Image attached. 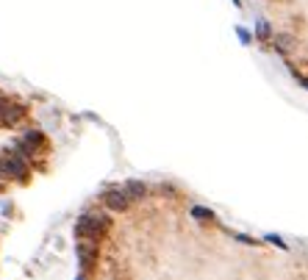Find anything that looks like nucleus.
Here are the masks:
<instances>
[{
	"label": "nucleus",
	"mask_w": 308,
	"mask_h": 280,
	"mask_svg": "<svg viewBox=\"0 0 308 280\" xmlns=\"http://www.w3.org/2000/svg\"><path fill=\"white\" fill-rule=\"evenodd\" d=\"M0 178L28 180V161H25V158H20L14 150L0 153Z\"/></svg>",
	"instance_id": "f257e3e1"
},
{
	"label": "nucleus",
	"mask_w": 308,
	"mask_h": 280,
	"mask_svg": "<svg viewBox=\"0 0 308 280\" xmlns=\"http://www.w3.org/2000/svg\"><path fill=\"white\" fill-rule=\"evenodd\" d=\"M106 225H109V219L103 216V214H84L81 219H78L75 225V233L81 238H89V241H97V238L103 236V230H106Z\"/></svg>",
	"instance_id": "f03ea898"
},
{
	"label": "nucleus",
	"mask_w": 308,
	"mask_h": 280,
	"mask_svg": "<svg viewBox=\"0 0 308 280\" xmlns=\"http://www.w3.org/2000/svg\"><path fill=\"white\" fill-rule=\"evenodd\" d=\"M94 258H97V244L89 241V238H84V241L78 244V261H81V266H84V269H92Z\"/></svg>",
	"instance_id": "7ed1b4c3"
},
{
	"label": "nucleus",
	"mask_w": 308,
	"mask_h": 280,
	"mask_svg": "<svg viewBox=\"0 0 308 280\" xmlns=\"http://www.w3.org/2000/svg\"><path fill=\"white\" fill-rule=\"evenodd\" d=\"M103 203H106V208H111V211H122V208H128L131 200L122 189H109V192L103 194Z\"/></svg>",
	"instance_id": "20e7f679"
},
{
	"label": "nucleus",
	"mask_w": 308,
	"mask_h": 280,
	"mask_svg": "<svg viewBox=\"0 0 308 280\" xmlns=\"http://www.w3.org/2000/svg\"><path fill=\"white\" fill-rule=\"evenodd\" d=\"M122 192L128 194V200H142L147 189H145V183H142V180H128V183L122 186Z\"/></svg>",
	"instance_id": "39448f33"
},
{
	"label": "nucleus",
	"mask_w": 308,
	"mask_h": 280,
	"mask_svg": "<svg viewBox=\"0 0 308 280\" xmlns=\"http://www.w3.org/2000/svg\"><path fill=\"white\" fill-rule=\"evenodd\" d=\"M192 216H195V219H214V214L208 211V208H203V205H195V208H192Z\"/></svg>",
	"instance_id": "423d86ee"
},
{
	"label": "nucleus",
	"mask_w": 308,
	"mask_h": 280,
	"mask_svg": "<svg viewBox=\"0 0 308 280\" xmlns=\"http://www.w3.org/2000/svg\"><path fill=\"white\" fill-rule=\"evenodd\" d=\"M256 31H258V36H261V39H269V36H272V34H269V25H266V20H258V28H256Z\"/></svg>",
	"instance_id": "0eeeda50"
},
{
	"label": "nucleus",
	"mask_w": 308,
	"mask_h": 280,
	"mask_svg": "<svg viewBox=\"0 0 308 280\" xmlns=\"http://www.w3.org/2000/svg\"><path fill=\"white\" fill-rule=\"evenodd\" d=\"M236 34H239V39H242L244 44H250V42H253V36H250L247 31H244V28H236Z\"/></svg>",
	"instance_id": "6e6552de"
},
{
	"label": "nucleus",
	"mask_w": 308,
	"mask_h": 280,
	"mask_svg": "<svg viewBox=\"0 0 308 280\" xmlns=\"http://www.w3.org/2000/svg\"><path fill=\"white\" fill-rule=\"evenodd\" d=\"M6 106H9V97L0 94V122H3V114H6Z\"/></svg>",
	"instance_id": "1a4fd4ad"
},
{
	"label": "nucleus",
	"mask_w": 308,
	"mask_h": 280,
	"mask_svg": "<svg viewBox=\"0 0 308 280\" xmlns=\"http://www.w3.org/2000/svg\"><path fill=\"white\" fill-rule=\"evenodd\" d=\"M266 241H269V244H278V247H286V244H283V238L281 236H272V233L266 236Z\"/></svg>",
	"instance_id": "9d476101"
},
{
	"label": "nucleus",
	"mask_w": 308,
	"mask_h": 280,
	"mask_svg": "<svg viewBox=\"0 0 308 280\" xmlns=\"http://www.w3.org/2000/svg\"><path fill=\"white\" fill-rule=\"evenodd\" d=\"M236 238H239L242 244H256V241H253V238H250V236H242V233H236Z\"/></svg>",
	"instance_id": "9b49d317"
},
{
	"label": "nucleus",
	"mask_w": 308,
	"mask_h": 280,
	"mask_svg": "<svg viewBox=\"0 0 308 280\" xmlns=\"http://www.w3.org/2000/svg\"><path fill=\"white\" fill-rule=\"evenodd\" d=\"M297 81H300V84H303V86L308 89V78H300V75H297Z\"/></svg>",
	"instance_id": "f8f14e48"
},
{
	"label": "nucleus",
	"mask_w": 308,
	"mask_h": 280,
	"mask_svg": "<svg viewBox=\"0 0 308 280\" xmlns=\"http://www.w3.org/2000/svg\"><path fill=\"white\" fill-rule=\"evenodd\" d=\"M75 280H86V278H84V275H78V278H75Z\"/></svg>",
	"instance_id": "ddd939ff"
},
{
	"label": "nucleus",
	"mask_w": 308,
	"mask_h": 280,
	"mask_svg": "<svg viewBox=\"0 0 308 280\" xmlns=\"http://www.w3.org/2000/svg\"><path fill=\"white\" fill-rule=\"evenodd\" d=\"M0 189H3V183H0Z\"/></svg>",
	"instance_id": "4468645a"
}]
</instances>
